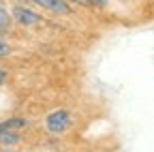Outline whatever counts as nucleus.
<instances>
[{"instance_id": "1", "label": "nucleus", "mask_w": 154, "mask_h": 152, "mask_svg": "<svg viewBox=\"0 0 154 152\" xmlns=\"http://www.w3.org/2000/svg\"><path fill=\"white\" fill-rule=\"evenodd\" d=\"M73 122H75L73 111L71 109H64V107L49 111L47 116L43 118L45 131L49 133V135H54V137H60V135H64V133H69L71 126H73Z\"/></svg>"}, {"instance_id": "2", "label": "nucleus", "mask_w": 154, "mask_h": 152, "mask_svg": "<svg viewBox=\"0 0 154 152\" xmlns=\"http://www.w3.org/2000/svg\"><path fill=\"white\" fill-rule=\"evenodd\" d=\"M11 17H13V24L22 28H38L45 24V17L36 9H32L30 5H19V2L11 7Z\"/></svg>"}, {"instance_id": "3", "label": "nucleus", "mask_w": 154, "mask_h": 152, "mask_svg": "<svg viewBox=\"0 0 154 152\" xmlns=\"http://www.w3.org/2000/svg\"><path fill=\"white\" fill-rule=\"evenodd\" d=\"M28 2L51 13V15H58V17H71L73 15V5L69 0H28Z\"/></svg>"}, {"instance_id": "4", "label": "nucleus", "mask_w": 154, "mask_h": 152, "mask_svg": "<svg viewBox=\"0 0 154 152\" xmlns=\"http://www.w3.org/2000/svg\"><path fill=\"white\" fill-rule=\"evenodd\" d=\"M24 139L22 131L17 129H7V131H0V148H13V146H19Z\"/></svg>"}, {"instance_id": "5", "label": "nucleus", "mask_w": 154, "mask_h": 152, "mask_svg": "<svg viewBox=\"0 0 154 152\" xmlns=\"http://www.w3.org/2000/svg\"><path fill=\"white\" fill-rule=\"evenodd\" d=\"M28 124H30L28 118H24V116H13V118H7V120L0 122V131H7V129H17V131H22V129H26Z\"/></svg>"}, {"instance_id": "6", "label": "nucleus", "mask_w": 154, "mask_h": 152, "mask_svg": "<svg viewBox=\"0 0 154 152\" xmlns=\"http://www.w3.org/2000/svg\"><path fill=\"white\" fill-rule=\"evenodd\" d=\"M13 26V17H11V11H7V7L0 2V30H11Z\"/></svg>"}, {"instance_id": "7", "label": "nucleus", "mask_w": 154, "mask_h": 152, "mask_svg": "<svg viewBox=\"0 0 154 152\" xmlns=\"http://www.w3.org/2000/svg\"><path fill=\"white\" fill-rule=\"evenodd\" d=\"M11 54H13V45L7 39H0V60L7 58V56H11Z\"/></svg>"}, {"instance_id": "8", "label": "nucleus", "mask_w": 154, "mask_h": 152, "mask_svg": "<svg viewBox=\"0 0 154 152\" xmlns=\"http://www.w3.org/2000/svg\"><path fill=\"white\" fill-rule=\"evenodd\" d=\"M11 79V71L7 69V67H2V64H0V88H2L7 82Z\"/></svg>"}, {"instance_id": "9", "label": "nucleus", "mask_w": 154, "mask_h": 152, "mask_svg": "<svg viewBox=\"0 0 154 152\" xmlns=\"http://www.w3.org/2000/svg\"><path fill=\"white\" fill-rule=\"evenodd\" d=\"M90 2V9H107L111 0H88Z\"/></svg>"}, {"instance_id": "10", "label": "nucleus", "mask_w": 154, "mask_h": 152, "mask_svg": "<svg viewBox=\"0 0 154 152\" xmlns=\"http://www.w3.org/2000/svg\"><path fill=\"white\" fill-rule=\"evenodd\" d=\"M73 7H84V9H90V2L88 0H69Z\"/></svg>"}, {"instance_id": "11", "label": "nucleus", "mask_w": 154, "mask_h": 152, "mask_svg": "<svg viewBox=\"0 0 154 152\" xmlns=\"http://www.w3.org/2000/svg\"><path fill=\"white\" fill-rule=\"evenodd\" d=\"M7 34H9L7 30H0V39H7Z\"/></svg>"}]
</instances>
